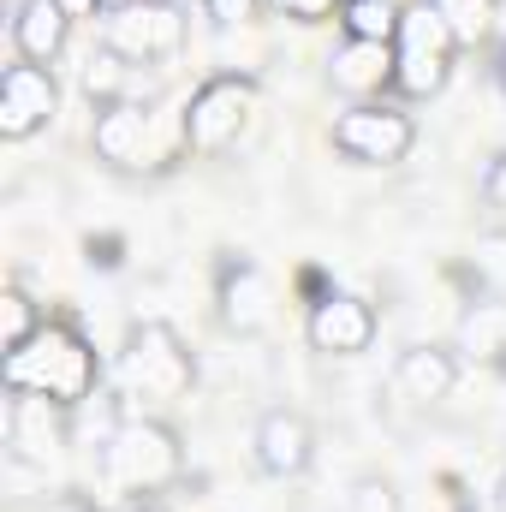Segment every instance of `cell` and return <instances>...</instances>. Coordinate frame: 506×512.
<instances>
[{"label":"cell","mask_w":506,"mask_h":512,"mask_svg":"<svg viewBox=\"0 0 506 512\" xmlns=\"http://www.w3.org/2000/svg\"><path fill=\"white\" fill-rule=\"evenodd\" d=\"M0 382L6 393H48L60 405H84V399H102V352L90 346L84 328L72 322H42L18 352L0 358Z\"/></svg>","instance_id":"cell-1"},{"label":"cell","mask_w":506,"mask_h":512,"mask_svg":"<svg viewBox=\"0 0 506 512\" xmlns=\"http://www.w3.org/2000/svg\"><path fill=\"white\" fill-rule=\"evenodd\" d=\"M465 42L453 36V24L441 18L435 0H405L399 12V36H393V96L399 102H429L453 84Z\"/></svg>","instance_id":"cell-2"},{"label":"cell","mask_w":506,"mask_h":512,"mask_svg":"<svg viewBox=\"0 0 506 512\" xmlns=\"http://www.w3.org/2000/svg\"><path fill=\"white\" fill-rule=\"evenodd\" d=\"M102 471L108 483L131 495V501H155L161 489H173L185 477V447H179V429L161 423V417H126L108 447H102Z\"/></svg>","instance_id":"cell-3"},{"label":"cell","mask_w":506,"mask_h":512,"mask_svg":"<svg viewBox=\"0 0 506 512\" xmlns=\"http://www.w3.org/2000/svg\"><path fill=\"white\" fill-rule=\"evenodd\" d=\"M120 382H126V393L173 405L197 387V352L185 346V334L173 322H131L126 346H120Z\"/></svg>","instance_id":"cell-4"},{"label":"cell","mask_w":506,"mask_h":512,"mask_svg":"<svg viewBox=\"0 0 506 512\" xmlns=\"http://www.w3.org/2000/svg\"><path fill=\"white\" fill-rule=\"evenodd\" d=\"M256 78L251 72H215L191 90V102L179 108V131H185V149L191 155H221L239 143V131L251 126L256 114Z\"/></svg>","instance_id":"cell-5"},{"label":"cell","mask_w":506,"mask_h":512,"mask_svg":"<svg viewBox=\"0 0 506 512\" xmlns=\"http://www.w3.org/2000/svg\"><path fill=\"white\" fill-rule=\"evenodd\" d=\"M334 149L358 167H399L417 143V120L399 108V102H352L340 120H334Z\"/></svg>","instance_id":"cell-6"},{"label":"cell","mask_w":506,"mask_h":512,"mask_svg":"<svg viewBox=\"0 0 506 512\" xmlns=\"http://www.w3.org/2000/svg\"><path fill=\"white\" fill-rule=\"evenodd\" d=\"M155 131H161V108L120 96V102H102V108H96L90 149H96V161H108L114 173H143V167H161Z\"/></svg>","instance_id":"cell-7"},{"label":"cell","mask_w":506,"mask_h":512,"mask_svg":"<svg viewBox=\"0 0 506 512\" xmlns=\"http://www.w3.org/2000/svg\"><path fill=\"white\" fill-rule=\"evenodd\" d=\"M102 42L114 54H126L131 66H149V60H173L185 48V12L173 0H137L102 18Z\"/></svg>","instance_id":"cell-8"},{"label":"cell","mask_w":506,"mask_h":512,"mask_svg":"<svg viewBox=\"0 0 506 512\" xmlns=\"http://www.w3.org/2000/svg\"><path fill=\"white\" fill-rule=\"evenodd\" d=\"M6 447L18 465H48L72 447V405L48 393H6Z\"/></svg>","instance_id":"cell-9"},{"label":"cell","mask_w":506,"mask_h":512,"mask_svg":"<svg viewBox=\"0 0 506 512\" xmlns=\"http://www.w3.org/2000/svg\"><path fill=\"white\" fill-rule=\"evenodd\" d=\"M215 304H221V328L239 334V340H256L274 328V310H280V292L268 280V268L251 262V256H227L221 274H215Z\"/></svg>","instance_id":"cell-10"},{"label":"cell","mask_w":506,"mask_h":512,"mask_svg":"<svg viewBox=\"0 0 506 512\" xmlns=\"http://www.w3.org/2000/svg\"><path fill=\"white\" fill-rule=\"evenodd\" d=\"M376 304L358 292H322L304 316V340L322 358H364L376 346Z\"/></svg>","instance_id":"cell-11"},{"label":"cell","mask_w":506,"mask_h":512,"mask_svg":"<svg viewBox=\"0 0 506 512\" xmlns=\"http://www.w3.org/2000/svg\"><path fill=\"white\" fill-rule=\"evenodd\" d=\"M60 114V84H54V66H6L0 72V137L6 143H30L36 131L54 126Z\"/></svg>","instance_id":"cell-12"},{"label":"cell","mask_w":506,"mask_h":512,"mask_svg":"<svg viewBox=\"0 0 506 512\" xmlns=\"http://www.w3.org/2000/svg\"><path fill=\"white\" fill-rule=\"evenodd\" d=\"M251 453H256V471L274 477V483H292L316 465V423L292 405H274L256 417V435H251Z\"/></svg>","instance_id":"cell-13"},{"label":"cell","mask_w":506,"mask_h":512,"mask_svg":"<svg viewBox=\"0 0 506 512\" xmlns=\"http://www.w3.org/2000/svg\"><path fill=\"white\" fill-rule=\"evenodd\" d=\"M328 84L352 102H381L393 90V42H358L346 36L328 54Z\"/></svg>","instance_id":"cell-14"},{"label":"cell","mask_w":506,"mask_h":512,"mask_svg":"<svg viewBox=\"0 0 506 512\" xmlns=\"http://www.w3.org/2000/svg\"><path fill=\"white\" fill-rule=\"evenodd\" d=\"M72 42V18L60 0H18L12 6V48L30 66H54Z\"/></svg>","instance_id":"cell-15"},{"label":"cell","mask_w":506,"mask_h":512,"mask_svg":"<svg viewBox=\"0 0 506 512\" xmlns=\"http://www.w3.org/2000/svg\"><path fill=\"white\" fill-rule=\"evenodd\" d=\"M393 387H399L405 399H417V405L447 399V393L459 387V352H453V346H435V340L405 346L399 364H393Z\"/></svg>","instance_id":"cell-16"},{"label":"cell","mask_w":506,"mask_h":512,"mask_svg":"<svg viewBox=\"0 0 506 512\" xmlns=\"http://www.w3.org/2000/svg\"><path fill=\"white\" fill-rule=\"evenodd\" d=\"M399 12H405V0H352V6H340V30L358 42H393Z\"/></svg>","instance_id":"cell-17"},{"label":"cell","mask_w":506,"mask_h":512,"mask_svg":"<svg viewBox=\"0 0 506 512\" xmlns=\"http://www.w3.org/2000/svg\"><path fill=\"white\" fill-rule=\"evenodd\" d=\"M42 322H48V316L36 310V298H30L24 286H6V292H0V358H6V352H18Z\"/></svg>","instance_id":"cell-18"},{"label":"cell","mask_w":506,"mask_h":512,"mask_svg":"<svg viewBox=\"0 0 506 512\" xmlns=\"http://www.w3.org/2000/svg\"><path fill=\"white\" fill-rule=\"evenodd\" d=\"M126 78H131V60L114 54L108 42H102V48L90 54V66H84V90L96 96V108H102V102H120V96H126Z\"/></svg>","instance_id":"cell-19"},{"label":"cell","mask_w":506,"mask_h":512,"mask_svg":"<svg viewBox=\"0 0 506 512\" xmlns=\"http://www.w3.org/2000/svg\"><path fill=\"white\" fill-rule=\"evenodd\" d=\"M459 340H465L471 358H495V352H506V310L501 304H477V310L465 316Z\"/></svg>","instance_id":"cell-20"},{"label":"cell","mask_w":506,"mask_h":512,"mask_svg":"<svg viewBox=\"0 0 506 512\" xmlns=\"http://www.w3.org/2000/svg\"><path fill=\"white\" fill-rule=\"evenodd\" d=\"M435 6H441V18L453 24V36L465 48H477L489 36V24H495V0H435Z\"/></svg>","instance_id":"cell-21"},{"label":"cell","mask_w":506,"mask_h":512,"mask_svg":"<svg viewBox=\"0 0 506 512\" xmlns=\"http://www.w3.org/2000/svg\"><path fill=\"white\" fill-rule=\"evenodd\" d=\"M471 274H477L483 292H501L506 298V227L483 233V239L471 245Z\"/></svg>","instance_id":"cell-22"},{"label":"cell","mask_w":506,"mask_h":512,"mask_svg":"<svg viewBox=\"0 0 506 512\" xmlns=\"http://www.w3.org/2000/svg\"><path fill=\"white\" fill-rule=\"evenodd\" d=\"M346 512H399V489H393V477H358L352 489H346Z\"/></svg>","instance_id":"cell-23"},{"label":"cell","mask_w":506,"mask_h":512,"mask_svg":"<svg viewBox=\"0 0 506 512\" xmlns=\"http://www.w3.org/2000/svg\"><path fill=\"white\" fill-rule=\"evenodd\" d=\"M262 6H268V0H203V18H209L215 30H239V24H251Z\"/></svg>","instance_id":"cell-24"},{"label":"cell","mask_w":506,"mask_h":512,"mask_svg":"<svg viewBox=\"0 0 506 512\" xmlns=\"http://www.w3.org/2000/svg\"><path fill=\"white\" fill-rule=\"evenodd\" d=\"M280 18H292V24H328L334 12H340V0H268Z\"/></svg>","instance_id":"cell-25"},{"label":"cell","mask_w":506,"mask_h":512,"mask_svg":"<svg viewBox=\"0 0 506 512\" xmlns=\"http://www.w3.org/2000/svg\"><path fill=\"white\" fill-rule=\"evenodd\" d=\"M483 209H489V215L506 227V149L489 161V167H483Z\"/></svg>","instance_id":"cell-26"},{"label":"cell","mask_w":506,"mask_h":512,"mask_svg":"<svg viewBox=\"0 0 506 512\" xmlns=\"http://www.w3.org/2000/svg\"><path fill=\"white\" fill-rule=\"evenodd\" d=\"M66 6V18L78 24V18H108V0H60Z\"/></svg>","instance_id":"cell-27"},{"label":"cell","mask_w":506,"mask_h":512,"mask_svg":"<svg viewBox=\"0 0 506 512\" xmlns=\"http://www.w3.org/2000/svg\"><path fill=\"white\" fill-rule=\"evenodd\" d=\"M495 84H501V90H506V42H501V48H495Z\"/></svg>","instance_id":"cell-28"},{"label":"cell","mask_w":506,"mask_h":512,"mask_svg":"<svg viewBox=\"0 0 506 512\" xmlns=\"http://www.w3.org/2000/svg\"><path fill=\"white\" fill-rule=\"evenodd\" d=\"M131 512H173L167 501H131Z\"/></svg>","instance_id":"cell-29"},{"label":"cell","mask_w":506,"mask_h":512,"mask_svg":"<svg viewBox=\"0 0 506 512\" xmlns=\"http://www.w3.org/2000/svg\"><path fill=\"white\" fill-rule=\"evenodd\" d=\"M495 512H506V471H501V483H495Z\"/></svg>","instance_id":"cell-30"},{"label":"cell","mask_w":506,"mask_h":512,"mask_svg":"<svg viewBox=\"0 0 506 512\" xmlns=\"http://www.w3.org/2000/svg\"><path fill=\"white\" fill-rule=\"evenodd\" d=\"M120 6H137V0H108V12H120Z\"/></svg>","instance_id":"cell-31"},{"label":"cell","mask_w":506,"mask_h":512,"mask_svg":"<svg viewBox=\"0 0 506 512\" xmlns=\"http://www.w3.org/2000/svg\"><path fill=\"white\" fill-rule=\"evenodd\" d=\"M78 512H108V507H78Z\"/></svg>","instance_id":"cell-32"},{"label":"cell","mask_w":506,"mask_h":512,"mask_svg":"<svg viewBox=\"0 0 506 512\" xmlns=\"http://www.w3.org/2000/svg\"><path fill=\"white\" fill-rule=\"evenodd\" d=\"M340 6H352V0H340Z\"/></svg>","instance_id":"cell-33"}]
</instances>
